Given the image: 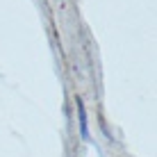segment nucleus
Instances as JSON below:
<instances>
[{"label":"nucleus","mask_w":157,"mask_h":157,"mask_svg":"<svg viewBox=\"0 0 157 157\" xmlns=\"http://www.w3.org/2000/svg\"><path fill=\"white\" fill-rule=\"evenodd\" d=\"M78 112H80V130H82V134L86 137V116H84V107H82L80 100H78Z\"/></svg>","instance_id":"f257e3e1"}]
</instances>
